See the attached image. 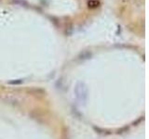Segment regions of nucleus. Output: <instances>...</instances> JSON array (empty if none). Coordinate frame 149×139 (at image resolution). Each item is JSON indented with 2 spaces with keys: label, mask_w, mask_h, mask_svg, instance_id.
Here are the masks:
<instances>
[{
  "label": "nucleus",
  "mask_w": 149,
  "mask_h": 139,
  "mask_svg": "<svg viewBox=\"0 0 149 139\" xmlns=\"http://www.w3.org/2000/svg\"><path fill=\"white\" fill-rule=\"evenodd\" d=\"M74 94H76L77 98L81 102H85L86 98H87V87L83 85V83H79L77 85V86L74 87Z\"/></svg>",
  "instance_id": "obj_1"
}]
</instances>
